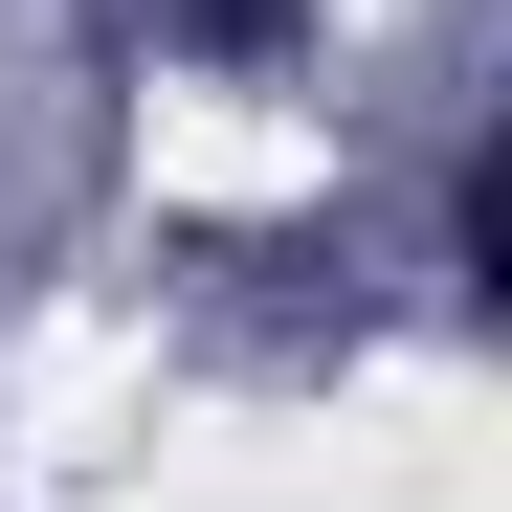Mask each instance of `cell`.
<instances>
[{
  "label": "cell",
  "instance_id": "cell-1",
  "mask_svg": "<svg viewBox=\"0 0 512 512\" xmlns=\"http://www.w3.org/2000/svg\"><path fill=\"white\" fill-rule=\"evenodd\" d=\"M156 23H179V45H223V67H268V45L312 23V0H156Z\"/></svg>",
  "mask_w": 512,
  "mask_h": 512
}]
</instances>
